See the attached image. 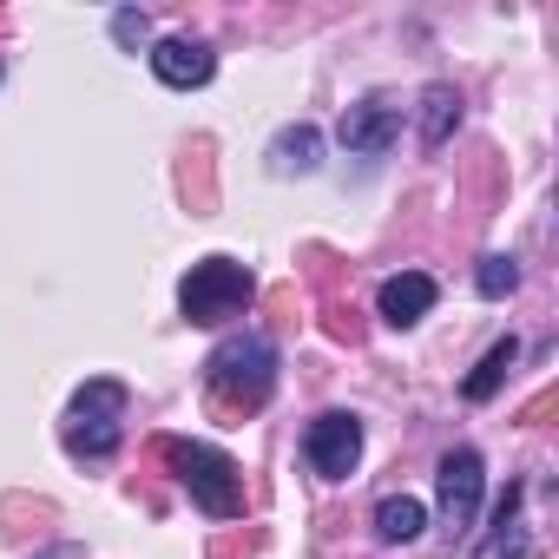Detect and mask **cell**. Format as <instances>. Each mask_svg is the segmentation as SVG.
Instances as JSON below:
<instances>
[{
  "label": "cell",
  "mask_w": 559,
  "mask_h": 559,
  "mask_svg": "<svg viewBox=\"0 0 559 559\" xmlns=\"http://www.w3.org/2000/svg\"><path fill=\"white\" fill-rule=\"evenodd\" d=\"M204 389L224 415H257L276 395V343L263 330H237L211 349L204 362Z\"/></svg>",
  "instance_id": "1"
},
{
  "label": "cell",
  "mask_w": 559,
  "mask_h": 559,
  "mask_svg": "<svg viewBox=\"0 0 559 559\" xmlns=\"http://www.w3.org/2000/svg\"><path fill=\"white\" fill-rule=\"evenodd\" d=\"M165 467L178 474V487L191 493V507H204L211 520H237L243 513V474L224 448L211 441H158Z\"/></svg>",
  "instance_id": "2"
},
{
  "label": "cell",
  "mask_w": 559,
  "mask_h": 559,
  "mask_svg": "<svg viewBox=\"0 0 559 559\" xmlns=\"http://www.w3.org/2000/svg\"><path fill=\"white\" fill-rule=\"evenodd\" d=\"M257 304V276L237 263V257H204V263H191L185 270V284H178V310H185V323H230V317H243Z\"/></svg>",
  "instance_id": "3"
},
{
  "label": "cell",
  "mask_w": 559,
  "mask_h": 559,
  "mask_svg": "<svg viewBox=\"0 0 559 559\" xmlns=\"http://www.w3.org/2000/svg\"><path fill=\"white\" fill-rule=\"evenodd\" d=\"M60 441H67L73 461H112L119 441H126V389H119V382H86V389L67 402Z\"/></svg>",
  "instance_id": "4"
},
{
  "label": "cell",
  "mask_w": 559,
  "mask_h": 559,
  "mask_svg": "<svg viewBox=\"0 0 559 559\" xmlns=\"http://www.w3.org/2000/svg\"><path fill=\"white\" fill-rule=\"evenodd\" d=\"M304 461H310L323 480H349V474H356V461H362V421H356V415H343V408L317 415V421L304 428Z\"/></svg>",
  "instance_id": "5"
},
{
  "label": "cell",
  "mask_w": 559,
  "mask_h": 559,
  "mask_svg": "<svg viewBox=\"0 0 559 559\" xmlns=\"http://www.w3.org/2000/svg\"><path fill=\"white\" fill-rule=\"evenodd\" d=\"M336 139H343V152H356V158H389L395 139H402V106H395L389 93H369V99H356V106L343 112Z\"/></svg>",
  "instance_id": "6"
},
{
  "label": "cell",
  "mask_w": 559,
  "mask_h": 559,
  "mask_svg": "<svg viewBox=\"0 0 559 559\" xmlns=\"http://www.w3.org/2000/svg\"><path fill=\"white\" fill-rule=\"evenodd\" d=\"M441 526L448 533H467L474 526V513H480V487H487V467H480V454L474 448H454V454H441Z\"/></svg>",
  "instance_id": "7"
},
{
  "label": "cell",
  "mask_w": 559,
  "mask_h": 559,
  "mask_svg": "<svg viewBox=\"0 0 559 559\" xmlns=\"http://www.w3.org/2000/svg\"><path fill=\"white\" fill-rule=\"evenodd\" d=\"M152 73H158V86H171V93H191V86H204L211 73H217V53L204 47V40H191V34H171V40H152Z\"/></svg>",
  "instance_id": "8"
},
{
  "label": "cell",
  "mask_w": 559,
  "mask_h": 559,
  "mask_svg": "<svg viewBox=\"0 0 559 559\" xmlns=\"http://www.w3.org/2000/svg\"><path fill=\"white\" fill-rule=\"evenodd\" d=\"M435 276L428 270H402V276H389V284L376 290V310H382V323H395V330H415L428 310H435Z\"/></svg>",
  "instance_id": "9"
},
{
  "label": "cell",
  "mask_w": 559,
  "mask_h": 559,
  "mask_svg": "<svg viewBox=\"0 0 559 559\" xmlns=\"http://www.w3.org/2000/svg\"><path fill=\"white\" fill-rule=\"evenodd\" d=\"M526 487L520 480H507V493H500V507H493V526L480 533V546H474V559H526Z\"/></svg>",
  "instance_id": "10"
},
{
  "label": "cell",
  "mask_w": 559,
  "mask_h": 559,
  "mask_svg": "<svg viewBox=\"0 0 559 559\" xmlns=\"http://www.w3.org/2000/svg\"><path fill=\"white\" fill-rule=\"evenodd\" d=\"M323 165V132L317 126H284L270 139V171L276 178H310Z\"/></svg>",
  "instance_id": "11"
},
{
  "label": "cell",
  "mask_w": 559,
  "mask_h": 559,
  "mask_svg": "<svg viewBox=\"0 0 559 559\" xmlns=\"http://www.w3.org/2000/svg\"><path fill=\"white\" fill-rule=\"evenodd\" d=\"M454 126H461V93H454L448 80H435V86L421 93V145L441 152V145L454 139Z\"/></svg>",
  "instance_id": "12"
},
{
  "label": "cell",
  "mask_w": 559,
  "mask_h": 559,
  "mask_svg": "<svg viewBox=\"0 0 559 559\" xmlns=\"http://www.w3.org/2000/svg\"><path fill=\"white\" fill-rule=\"evenodd\" d=\"M421 526H428V507L408 500V493H389L376 507V539L382 546H408V539H421Z\"/></svg>",
  "instance_id": "13"
},
{
  "label": "cell",
  "mask_w": 559,
  "mask_h": 559,
  "mask_svg": "<svg viewBox=\"0 0 559 559\" xmlns=\"http://www.w3.org/2000/svg\"><path fill=\"white\" fill-rule=\"evenodd\" d=\"M513 362H520V343H513V336H500V343L480 356V369L461 382V395H467V402H493V395H500V382L513 376Z\"/></svg>",
  "instance_id": "14"
},
{
  "label": "cell",
  "mask_w": 559,
  "mask_h": 559,
  "mask_svg": "<svg viewBox=\"0 0 559 559\" xmlns=\"http://www.w3.org/2000/svg\"><path fill=\"white\" fill-rule=\"evenodd\" d=\"M513 284H520V263L513 257H480V270H474V290L487 297V304H500V297H513Z\"/></svg>",
  "instance_id": "15"
},
{
  "label": "cell",
  "mask_w": 559,
  "mask_h": 559,
  "mask_svg": "<svg viewBox=\"0 0 559 559\" xmlns=\"http://www.w3.org/2000/svg\"><path fill=\"white\" fill-rule=\"evenodd\" d=\"M112 40H119L126 53H152V21H145L139 8H119V14H112Z\"/></svg>",
  "instance_id": "16"
},
{
  "label": "cell",
  "mask_w": 559,
  "mask_h": 559,
  "mask_svg": "<svg viewBox=\"0 0 559 559\" xmlns=\"http://www.w3.org/2000/svg\"><path fill=\"white\" fill-rule=\"evenodd\" d=\"M330 336H349V343H356V310L336 304V310H330Z\"/></svg>",
  "instance_id": "17"
},
{
  "label": "cell",
  "mask_w": 559,
  "mask_h": 559,
  "mask_svg": "<svg viewBox=\"0 0 559 559\" xmlns=\"http://www.w3.org/2000/svg\"><path fill=\"white\" fill-rule=\"evenodd\" d=\"M47 559H80V546H60V552H47Z\"/></svg>",
  "instance_id": "18"
}]
</instances>
